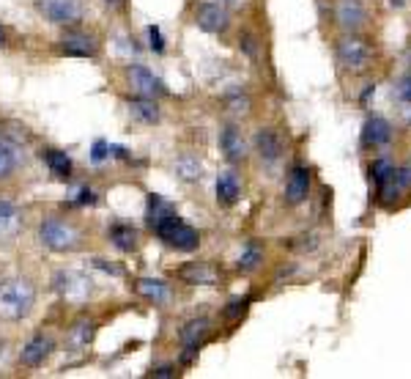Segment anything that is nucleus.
<instances>
[{
    "label": "nucleus",
    "mask_w": 411,
    "mask_h": 379,
    "mask_svg": "<svg viewBox=\"0 0 411 379\" xmlns=\"http://www.w3.org/2000/svg\"><path fill=\"white\" fill-rule=\"evenodd\" d=\"M36 305V286L28 278H11L0 284V319L19 322Z\"/></svg>",
    "instance_id": "nucleus-1"
},
{
    "label": "nucleus",
    "mask_w": 411,
    "mask_h": 379,
    "mask_svg": "<svg viewBox=\"0 0 411 379\" xmlns=\"http://www.w3.org/2000/svg\"><path fill=\"white\" fill-rule=\"evenodd\" d=\"M39 242L45 245L47 250L55 253H72L83 245V231L63 217H47L39 226Z\"/></svg>",
    "instance_id": "nucleus-2"
},
{
    "label": "nucleus",
    "mask_w": 411,
    "mask_h": 379,
    "mask_svg": "<svg viewBox=\"0 0 411 379\" xmlns=\"http://www.w3.org/2000/svg\"><path fill=\"white\" fill-rule=\"evenodd\" d=\"M52 288L58 291V297L63 302H72V305H83L93 291L91 278L86 272H77V270H61L55 272L52 278Z\"/></svg>",
    "instance_id": "nucleus-3"
},
{
    "label": "nucleus",
    "mask_w": 411,
    "mask_h": 379,
    "mask_svg": "<svg viewBox=\"0 0 411 379\" xmlns=\"http://www.w3.org/2000/svg\"><path fill=\"white\" fill-rule=\"evenodd\" d=\"M337 61H340L343 69H348V72H354V75L367 72L370 63H373V47L367 45L365 39L348 33V36H343V39L337 42Z\"/></svg>",
    "instance_id": "nucleus-4"
},
{
    "label": "nucleus",
    "mask_w": 411,
    "mask_h": 379,
    "mask_svg": "<svg viewBox=\"0 0 411 379\" xmlns=\"http://www.w3.org/2000/svg\"><path fill=\"white\" fill-rule=\"evenodd\" d=\"M156 234H159V239H165L170 247L182 250V253H192V250L200 245V234H198L192 226H186L176 212L156 229Z\"/></svg>",
    "instance_id": "nucleus-5"
},
{
    "label": "nucleus",
    "mask_w": 411,
    "mask_h": 379,
    "mask_svg": "<svg viewBox=\"0 0 411 379\" xmlns=\"http://www.w3.org/2000/svg\"><path fill=\"white\" fill-rule=\"evenodd\" d=\"M36 8L52 25H77L83 20V3L80 0H39Z\"/></svg>",
    "instance_id": "nucleus-6"
},
{
    "label": "nucleus",
    "mask_w": 411,
    "mask_h": 379,
    "mask_svg": "<svg viewBox=\"0 0 411 379\" xmlns=\"http://www.w3.org/2000/svg\"><path fill=\"white\" fill-rule=\"evenodd\" d=\"M58 52L69 55V58H96L99 55V45L96 39L80 31H66L58 42Z\"/></svg>",
    "instance_id": "nucleus-7"
},
{
    "label": "nucleus",
    "mask_w": 411,
    "mask_h": 379,
    "mask_svg": "<svg viewBox=\"0 0 411 379\" xmlns=\"http://www.w3.org/2000/svg\"><path fill=\"white\" fill-rule=\"evenodd\" d=\"M195 22L206 33H223L230 25L228 8L220 6V3H200L198 11H195Z\"/></svg>",
    "instance_id": "nucleus-8"
},
{
    "label": "nucleus",
    "mask_w": 411,
    "mask_h": 379,
    "mask_svg": "<svg viewBox=\"0 0 411 379\" xmlns=\"http://www.w3.org/2000/svg\"><path fill=\"white\" fill-rule=\"evenodd\" d=\"M127 80H129V88L135 91L137 96H159L165 94V86H162V80L154 75V72H148L145 66H129L127 69Z\"/></svg>",
    "instance_id": "nucleus-9"
},
{
    "label": "nucleus",
    "mask_w": 411,
    "mask_h": 379,
    "mask_svg": "<svg viewBox=\"0 0 411 379\" xmlns=\"http://www.w3.org/2000/svg\"><path fill=\"white\" fill-rule=\"evenodd\" d=\"M335 20H337L340 28L354 33L367 22V11L360 0H337L335 3Z\"/></svg>",
    "instance_id": "nucleus-10"
},
{
    "label": "nucleus",
    "mask_w": 411,
    "mask_h": 379,
    "mask_svg": "<svg viewBox=\"0 0 411 379\" xmlns=\"http://www.w3.org/2000/svg\"><path fill=\"white\" fill-rule=\"evenodd\" d=\"M209 330H211V322H209L206 316H200V319H189V322L184 325L182 332H179L182 346L186 349V352H184V360H192V355H195V352H198V346L206 341Z\"/></svg>",
    "instance_id": "nucleus-11"
},
{
    "label": "nucleus",
    "mask_w": 411,
    "mask_h": 379,
    "mask_svg": "<svg viewBox=\"0 0 411 379\" xmlns=\"http://www.w3.org/2000/svg\"><path fill=\"white\" fill-rule=\"evenodd\" d=\"M310 185H313V176L305 165H296L291 173H288V182H285V201L291 206H299L302 201H307L310 195Z\"/></svg>",
    "instance_id": "nucleus-12"
},
{
    "label": "nucleus",
    "mask_w": 411,
    "mask_h": 379,
    "mask_svg": "<svg viewBox=\"0 0 411 379\" xmlns=\"http://www.w3.org/2000/svg\"><path fill=\"white\" fill-rule=\"evenodd\" d=\"M220 148H223L225 160H230V162H241L250 154L247 141H244V135H241V130L236 124H228V127L220 130Z\"/></svg>",
    "instance_id": "nucleus-13"
},
{
    "label": "nucleus",
    "mask_w": 411,
    "mask_h": 379,
    "mask_svg": "<svg viewBox=\"0 0 411 379\" xmlns=\"http://www.w3.org/2000/svg\"><path fill=\"white\" fill-rule=\"evenodd\" d=\"M49 352H52V338L36 335V338H31V341L22 346L19 360H22L25 369H39V366H45V360L49 357Z\"/></svg>",
    "instance_id": "nucleus-14"
},
{
    "label": "nucleus",
    "mask_w": 411,
    "mask_h": 379,
    "mask_svg": "<svg viewBox=\"0 0 411 379\" xmlns=\"http://www.w3.org/2000/svg\"><path fill=\"white\" fill-rule=\"evenodd\" d=\"M22 231V209L11 201H0V242H11Z\"/></svg>",
    "instance_id": "nucleus-15"
},
{
    "label": "nucleus",
    "mask_w": 411,
    "mask_h": 379,
    "mask_svg": "<svg viewBox=\"0 0 411 379\" xmlns=\"http://www.w3.org/2000/svg\"><path fill=\"white\" fill-rule=\"evenodd\" d=\"M389 141H392V124L381 116H370L365 121V130H362V146L378 148V146H387Z\"/></svg>",
    "instance_id": "nucleus-16"
},
{
    "label": "nucleus",
    "mask_w": 411,
    "mask_h": 379,
    "mask_svg": "<svg viewBox=\"0 0 411 379\" xmlns=\"http://www.w3.org/2000/svg\"><path fill=\"white\" fill-rule=\"evenodd\" d=\"M179 278L192 286H214L220 281V272L206 261H189L186 267L179 270Z\"/></svg>",
    "instance_id": "nucleus-17"
},
{
    "label": "nucleus",
    "mask_w": 411,
    "mask_h": 379,
    "mask_svg": "<svg viewBox=\"0 0 411 379\" xmlns=\"http://www.w3.org/2000/svg\"><path fill=\"white\" fill-rule=\"evenodd\" d=\"M135 291L140 297H145L148 302H154V305L170 302V288H168L165 281H156V278H140V281H135Z\"/></svg>",
    "instance_id": "nucleus-18"
},
{
    "label": "nucleus",
    "mask_w": 411,
    "mask_h": 379,
    "mask_svg": "<svg viewBox=\"0 0 411 379\" xmlns=\"http://www.w3.org/2000/svg\"><path fill=\"white\" fill-rule=\"evenodd\" d=\"M127 107H129L132 118H137L140 124H156V121H159V105H156L151 96L135 94L129 102H127Z\"/></svg>",
    "instance_id": "nucleus-19"
},
{
    "label": "nucleus",
    "mask_w": 411,
    "mask_h": 379,
    "mask_svg": "<svg viewBox=\"0 0 411 379\" xmlns=\"http://www.w3.org/2000/svg\"><path fill=\"white\" fill-rule=\"evenodd\" d=\"M255 151L261 154L264 162H274L282 154V141L274 130H258L255 132Z\"/></svg>",
    "instance_id": "nucleus-20"
},
{
    "label": "nucleus",
    "mask_w": 411,
    "mask_h": 379,
    "mask_svg": "<svg viewBox=\"0 0 411 379\" xmlns=\"http://www.w3.org/2000/svg\"><path fill=\"white\" fill-rule=\"evenodd\" d=\"M239 195H241V182H239L236 171H223L217 176V201L223 206H230L239 201Z\"/></svg>",
    "instance_id": "nucleus-21"
},
{
    "label": "nucleus",
    "mask_w": 411,
    "mask_h": 379,
    "mask_svg": "<svg viewBox=\"0 0 411 379\" xmlns=\"http://www.w3.org/2000/svg\"><path fill=\"white\" fill-rule=\"evenodd\" d=\"M42 160L47 162V168H49V173H55V176H61V179H69L72 176V157L66 154V151H58V148H45L42 151Z\"/></svg>",
    "instance_id": "nucleus-22"
},
{
    "label": "nucleus",
    "mask_w": 411,
    "mask_h": 379,
    "mask_svg": "<svg viewBox=\"0 0 411 379\" xmlns=\"http://www.w3.org/2000/svg\"><path fill=\"white\" fill-rule=\"evenodd\" d=\"M173 212H176V209H173L168 201H162L159 195H151V198H148V212H145V220H148V226L156 231V229H159V226H162V223H165Z\"/></svg>",
    "instance_id": "nucleus-23"
},
{
    "label": "nucleus",
    "mask_w": 411,
    "mask_h": 379,
    "mask_svg": "<svg viewBox=\"0 0 411 379\" xmlns=\"http://www.w3.org/2000/svg\"><path fill=\"white\" fill-rule=\"evenodd\" d=\"M110 239L118 250H135L137 247V231L132 226H124V223H115L110 229Z\"/></svg>",
    "instance_id": "nucleus-24"
},
{
    "label": "nucleus",
    "mask_w": 411,
    "mask_h": 379,
    "mask_svg": "<svg viewBox=\"0 0 411 379\" xmlns=\"http://www.w3.org/2000/svg\"><path fill=\"white\" fill-rule=\"evenodd\" d=\"M261 258H264L261 247H258V245H247L244 253L239 256V270H241V272H252V270L261 264Z\"/></svg>",
    "instance_id": "nucleus-25"
},
{
    "label": "nucleus",
    "mask_w": 411,
    "mask_h": 379,
    "mask_svg": "<svg viewBox=\"0 0 411 379\" xmlns=\"http://www.w3.org/2000/svg\"><path fill=\"white\" fill-rule=\"evenodd\" d=\"M14 168H17V154H14V148H11L8 143L0 141V179H8V176L14 173Z\"/></svg>",
    "instance_id": "nucleus-26"
},
{
    "label": "nucleus",
    "mask_w": 411,
    "mask_h": 379,
    "mask_svg": "<svg viewBox=\"0 0 411 379\" xmlns=\"http://www.w3.org/2000/svg\"><path fill=\"white\" fill-rule=\"evenodd\" d=\"M176 173L182 176L184 182H195V179H200V162L192 160V157H182L176 162Z\"/></svg>",
    "instance_id": "nucleus-27"
},
{
    "label": "nucleus",
    "mask_w": 411,
    "mask_h": 379,
    "mask_svg": "<svg viewBox=\"0 0 411 379\" xmlns=\"http://www.w3.org/2000/svg\"><path fill=\"white\" fill-rule=\"evenodd\" d=\"M370 173H373V182L381 187V185L395 173V165H392L389 160H376V162L370 165Z\"/></svg>",
    "instance_id": "nucleus-28"
},
{
    "label": "nucleus",
    "mask_w": 411,
    "mask_h": 379,
    "mask_svg": "<svg viewBox=\"0 0 411 379\" xmlns=\"http://www.w3.org/2000/svg\"><path fill=\"white\" fill-rule=\"evenodd\" d=\"M91 335H93V325H91V322H77V325L72 327V335H69V341H72L74 346H88Z\"/></svg>",
    "instance_id": "nucleus-29"
},
{
    "label": "nucleus",
    "mask_w": 411,
    "mask_h": 379,
    "mask_svg": "<svg viewBox=\"0 0 411 379\" xmlns=\"http://www.w3.org/2000/svg\"><path fill=\"white\" fill-rule=\"evenodd\" d=\"M148 45L154 52H165V39H162V31L156 25H148Z\"/></svg>",
    "instance_id": "nucleus-30"
},
{
    "label": "nucleus",
    "mask_w": 411,
    "mask_h": 379,
    "mask_svg": "<svg viewBox=\"0 0 411 379\" xmlns=\"http://www.w3.org/2000/svg\"><path fill=\"white\" fill-rule=\"evenodd\" d=\"M110 157V146L104 141H96L93 143V151H91V160L93 162H102V160H107Z\"/></svg>",
    "instance_id": "nucleus-31"
},
{
    "label": "nucleus",
    "mask_w": 411,
    "mask_h": 379,
    "mask_svg": "<svg viewBox=\"0 0 411 379\" xmlns=\"http://www.w3.org/2000/svg\"><path fill=\"white\" fill-rule=\"evenodd\" d=\"M395 94H398V99H403V102H411V75H406V77L395 86Z\"/></svg>",
    "instance_id": "nucleus-32"
},
{
    "label": "nucleus",
    "mask_w": 411,
    "mask_h": 379,
    "mask_svg": "<svg viewBox=\"0 0 411 379\" xmlns=\"http://www.w3.org/2000/svg\"><path fill=\"white\" fill-rule=\"evenodd\" d=\"M154 377H176V371H173V366H162L154 371Z\"/></svg>",
    "instance_id": "nucleus-33"
},
{
    "label": "nucleus",
    "mask_w": 411,
    "mask_h": 379,
    "mask_svg": "<svg viewBox=\"0 0 411 379\" xmlns=\"http://www.w3.org/2000/svg\"><path fill=\"white\" fill-rule=\"evenodd\" d=\"M96 198H93L91 190H80V198H77V203H93Z\"/></svg>",
    "instance_id": "nucleus-34"
},
{
    "label": "nucleus",
    "mask_w": 411,
    "mask_h": 379,
    "mask_svg": "<svg viewBox=\"0 0 411 379\" xmlns=\"http://www.w3.org/2000/svg\"><path fill=\"white\" fill-rule=\"evenodd\" d=\"M244 3H247V0H223V6H225V8H241Z\"/></svg>",
    "instance_id": "nucleus-35"
},
{
    "label": "nucleus",
    "mask_w": 411,
    "mask_h": 379,
    "mask_svg": "<svg viewBox=\"0 0 411 379\" xmlns=\"http://www.w3.org/2000/svg\"><path fill=\"white\" fill-rule=\"evenodd\" d=\"M104 3H107V6H121L124 0H104Z\"/></svg>",
    "instance_id": "nucleus-36"
},
{
    "label": "nucleus",
    "mask_w": 411,
    "mask_h": 379,
    "mask_svg": "<svg viewBox=\"0 0 411 379\" xmlns=\"http://www.w3.org/2000/svg\"><path fill=\"white\" fill-rule=\"evenodd\" d=\"M6 45V33H3V28H0V47Z\"/></svg>",
    "instance_id": "nucleus-37"
}]
</instances>
